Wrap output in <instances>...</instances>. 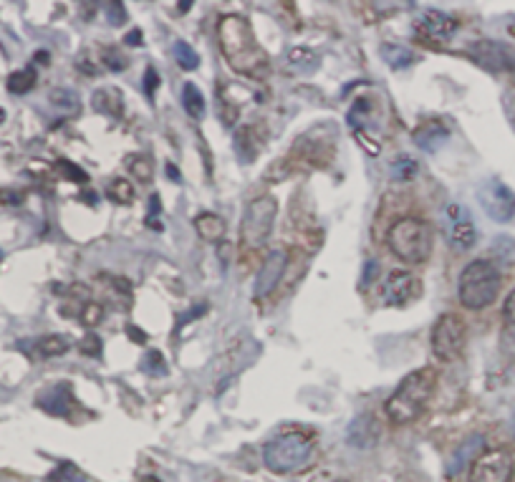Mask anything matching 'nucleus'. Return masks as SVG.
<instances>
[{
    "label": "nucleus",
    "mask_w": 515,
    "mask_h": 482,
    "mask_svg": "<svg viewBox=\"0 0 515 482\" xmlns=\"http://www.w3.org/2000/svg\"><path fill=\"white\" fill-rule=\"evenodd\" d=\"M217 43L223 51L228 66L240 76H251V79H260L268 74V61L260 46L255 43L251 23L245 21L243 15L228 13L217 23Z\"/></svg>",
    "instance_id": "f257e3e1"
},
{
    "label": "nucleus",
    "mask_w": 515,
    "mask_h": 482,
    "mask_svg": "<svg viewBox=\"0 0 515 482\" xmlns=\"http://www.w3.org/2000/svg\"><path fill=\"white\" fill-rule=\"evenodd\" d=\"M437 387V371L432 367L417 369V371L407 373L402 384L394 389V394L386 399V417L397 424H407L414 421L417 417L427 409L432 392Z\"/></svg>",
    "instance_id": "f03ea898"
},
{
    "label": "nucleus",
    "mask_w": 515,
    "mask_h": 482,
    "mask_svg": "<svg viewBox=\"0 0 515 482\" xmlns=\"http://www.w3.org/2000/svg\"><path fill=\"white\" fill-rule=\"evenodd\" d=\"M500 285L502 278H500V271L495 268V263H490V260H473L460 273L457 296H460V303L465 308L480 311V308H488L498 298Z\"/></svg>",
    "instance_id": "7ed1b4c3"
},
{
    "label": "nucleus",
    "mask_w": 515,
    "mask_h": 482,
    "mask_svg": "<svg viewBox=\"0 0 515 482\" xmlns=\"http://www.w3.org/2000/svg\"><path fill=\"white\" fill-rule=\"evenodd\" d=\"M313 440L299 429L283 432L276 440H271L263 449V462L265 467L276 472V475H291L303 469L313 457Z\"/></svg>",
    "instance_id": "20e7f679"
},
{
    "label": "nucleus",
    "mask_w": 515,
    "mask_h": 482,
    "mask_svg": "<svg viewBox=\"0 0 515 482\" xmlns=\"http://www.w3.org/2000/svg\"><path fill=\"white\" fill-rule=\"evenodd\" d=\"M386 245L404 263H425L432 252V230L420 218H402L386 232Z\"/></svg>",
    "instance_id": "39448f33"
},
{
    "label": "nucleus",
    "mask_w": 515,
    "mask_h": 482,
    "mask_svg": "<svg viewBox=\"0 0 515 482\" xmlns=\"http://www.w3.org/2000/svg\"><path fill=\"white\" fill-rule=\"evenodd\" d=\"M278 218V200L273 195H263V198H255L248 207H245L243 225H240V235H243L245 248H260L265 245V240L271 238V230Z\"/></svg>",
    "instance_id": "423d86ee"
},
{
    "label": "nucleus",
    "mask_w": 515,
    "mask_h": 482,
    "mask_svg": "<svg viewBox=\"0 0 515 482\" xmlns=\"http://www.w3.org/2000/svg\"><path fill=\"white\" fill-rule=\"evenodd\" d=\"M465 341H468V328H465V321L460 316L445 313V316H440V319L434 321L429 344H432V353L440 361L460 359Z\"/></svg>",
    "instance_id": "0eeeda50"
},
{
    "label": "nucleus",
    "mask_w": 515,
    "mask_h": 482,
    "mask_svg": "<svg viewBox=\"0 0 515 482\" xmlns=\"http://www.w3.org/2000/svg\"><path fill=\"white\" fill-rule=\"evenodd\" d=\"M477 200H480L482 210L488 212L495 223H510L515 218V195L498 177H490L480 184Z\"/></svg>",
    "instance_id": "6e6552de"
},
{
    "label": "nucleus",
    "mask_w": 515,
    "mask_h": 482,
    "mask_svg": "<svg viewBox=\"0 0 515 482\" xmlns=\"http://www.w3.org/2000/svg\"><path fill=\"white\" fill-rule=\"evenodd\" d=\"M515 472V462L505 449H488L475 457L470 469V482H510Z\"/></svg>",
    "instance_id": "1a4fd4ad"
},
{
    "label": "nucleus",
    "mask_w": 515,
    "mask_h": 482,
    "mask_svg": "<svg viewBox=\"0 0 515 482\" xmlns=\"http://www.w3.org/2000/svg\"><path fill=\"white\" fill-rule=\"evenodd\" d=\"M470 56L490 74H510L515 79V48L498 41H477L470 46Z\"/></svg>",
    "instance_id": "9d476101"
},
{
    "label": "nucleus",
    "mask_w": 515,
    "mask_h": 482,
    "mask_svg": "<svg viewBox=\"0 0 515 482\" xmlns=\"http://www.w3.org/2000/svg\"><path fill=\"white\" fill-rule=\"evenodd\" d=\"M457 28H460V21L450 13H442V10H425V13L417 18V23H414L417 38L422 35V41H427V43L452 41V35L457 33Z\"/></svg>",
    "instance_id": "9b49d317"
},
{
    "label": "nucleus",
    "mask_w": 515,
    "mask_h": 482,
    "mask_svg": "<svg viewBox=\"0 0 515 482\" xmlns=\"http://www.w3.org/2000/svg\"><path fill=\"white\" fill-rule=\"evenodd\" d=\"M445 230H447V240L454 250H470L477 243V230H475L473 218H470L468 207H462V204H450L445 210Z\"/></svg>",
    "instance_id": "f8f14e48"
},
{
    "label": "nucleus",
    "mask_w": 515,
    "mask_h": 482,
    "mask_svg": "<svg viewBox=\"0 0 515 482\" xmlns=\"http://www.w3.org/2000/svg\"><path fill=\"white\" fill-rule=\"evenodd\" d=\"M285 268H288V252L285 250H271L265 255L263 265L255 275V285H253V296L255 298H265L278 288L280 278H283Z\"/></svg>",
    "instance_id": "ddd939ff"
},
{
    "label": "nucleus",
    "mask_w": 515,
    "mask_h": 482,
    "mask_svg": "<svg viewBox=\"0 0 515 482\" xmlns=\"http://www.w3.org/2000/svg\"><path fill=\"white\" fill-rule=\"evenodd\" d=\"M420 293V283L409 271H392L381 283V298L386 306H399Z\"/></svg>",
    "instance_id": "4468645a"
},
{
    "label": "nucleus",
    "mask_w": 515,
    "mask_h": 482,
    "mask_svg": "<svg viewBox=\"0 0 515 482\" xmlns=\"http://www.w3.org/2000/svg\"><path fill=\"white\" fill-rule=\"evenodd\" d=\"M447 139H450V129L440 119H427V122H422L414 129V144L422 152H429V154L440 150L442 144H447Z\"/></svg>",
    "instance_id": "2eb2a0df"
},
{
    "label": "nucleus",
    "mask_w": 515,
    "mask_h": 482,
    "mask_svg": "<svg viewBox=\"0 0 515 482\" xmlns=\"http://www.w3.org/2000/svg\"><path fill=\"white\" fill-rule=\"evenodd\" d=\"M346 440L351 447H372L374 442L379 440V427H377V419L372 415H361L349 424V432H346Z\"/></svg>",
    "instance_id": "dca6fc26"
},
{
    "label": "nucleus",
    "mask_w": 515,
    "mask_h": 482,
    "mask_svg": "<svg viewBox=\"0 0 515 482\" xmlns=\"http://www.w3.org/2000/svg\"><path fill=\"white\" fill-rule=\"evenodd\" d=\"M195 230H197V235L203 240H207V243H217V240H223V235H225V220L212 215V212H203V215H197L195 218Z\"/></svg>",
    "instance_id": "f3484780"
},
{
    "label": "nucleus",
    "mask_w": 515,
    "mask_h": 482,
    "mask_svg": "<svg viewBox=\"0 0 515 482\" xmlns=\"http://www.w3.org/2000/svg\"><path fill=\"white\" fill-rule=\"evenodd\" d=\"M381 51V58H384L389 66L394 68V71H402V68H409L414 61H417V56H414V51H409L407 46H399V43H384V46L379 48Z\"/></svg>",
    "instance_id": "a211bd4d"
},
{
    "label": "nucleus",
    "mask_w": 515,
    "mask_h": 482,
    "mask_svg": "<svg viewBox=\"0 0 515 482\" xmlns=\"http://www.w3.org/2000/svg\"><path fill=\"white\" fill-rule=\"evenodd\" d=\"M91 104H94V109L102 111V114H109V116L122 114V91H119V88H102V91H96L94 94Z\"/></svg>",
    "instance_id": "6ab92c4d"
},
{
    "label": "nucleus",
    "mask_w": 515,
    "mask_h": 482,
    "mask_svg": "<svg viewBox=\"0 0 515 482\" xmlns=\"http://www.w3.org/2000/svg\"><path fill=\"white\" fill-rule=\"evenodd\" d=\"M255 129L253 127H240L235 131V152L240 156V162H253V156L258 154V142H255Z\"/></svg>",
    "instance_id": "aec40b11"
},
{
    "label": "nucleus",
    "mask_w": 515,
    "mask_h": 482,
    "mask_svg": "<svg viewBox=\"0 0 515 482\" xmlns=\"http://www.w3.org/2000/svg\"><path fill=\"white\" fill-rule=\"evenodd\" d=\"M288 63H291L296 71H301V74H311V71H316V66H319V54L306 46H296L288 51Z\"/></svg>",
    "instance_id": "412c9836"
},
{
    "label": "nucleus",
    "mask_w": 515,
    "mask_h": 482,
    "mask_svg": "<svg viewBox=\"0 0 515 482\" xmlns=\"http://www.w3.org/2000/svg\"><path fill=\"white\" fill-rule=\"evenodd\" d=\"M482 447V437L480 435H475V437H470L465 444H462L457 452H454V457L450 460V475H454V472H460L465 465H468V457H477V449Z\"/></svg>",
    "instance_id": "4be33fe9"
},
{
    "label": "nucleus",
    "mask_w": 515,
    "mask_h": 482,
    "mask_svg": "<svg viewBox=\"0 0 515 482\" xmlns=\"http://www.w3.org/2000/svg\"><path fill=\"white\" fill-rule=\"evenodd\" d=\"M182 106L195 119H203L205 116V96L195 83H184L182 86Z\"/></svg>",
    "instance_id": "5701e85b"
},
{
    "label": "nucleus",
    "mask_w": 515,
    "mask_h": 482,
    "mask_svg": "<svg viewBox=\"0 0 515 482\" xmlns=\"http://www.w3.org/2000/svg\"><path fill=\"white\" fill-rule=\"evenodd\" d=\"M35 86V71L33 68H21V71H13L8 76V91L10 94H28L31 88Z\"/></svg>",
    "instance_id": "b1692460"
},
{
    "label": "nucleus",
    "mask_w": 515,
    "mask_h": 482,
    "mask_svg": "<svg viewBox=\"0 0 515 482\" xmlns=\"http://www.w3.org/2000/svg\"><path fill=\"white\" fill-rule=\"evenodd\" d=\"M48 396H51V399H56V401H38V407H43L46 412H51V415H58V417H63V415H68V412H71V394H68L66 387L54 389V392H51Z\"/></svg>",
    "instance_id": "393cba45"
},
{
    "label": "nucleus",
    "mask_w": 515,
    "mask_h": 482,
    "mask_svg": "<svg viewBox=\"0 0 515 482\" xmlns=\"http://www.w3.org/2000/svg\"><path fill=\"white\" fill-rule=\"evenodd\" d=\"M35 351L41 353V356H46V359H51V356H61V353L68 351V339L66 336H43V339L35 341Z\"/></svg>",
    "instance_id": "a878e982"
},
{
    "label": "nucleus",
    "mask_w": 515,
    "mask_h": 482,
    "mask_svg": "<svg viewBox=\"0 0 515 482\" xmlns=\"http://www.w3.org/2000/svg\"><path fill=\"white\" fill-rule=\"evenodd\" d=\"M127 167L129 172L139 179V182H152V175H154V164H152L150 156H144V154H132L127 159Z\"/></svg>",
    "instance_id": "bb28decb"
},
{
    "label": "nucleus",
    "mask_w": 515,
    "mask_h": 482,
    "mask_svg": "<svg viewBox=\"0 0 515 482\" xmlns=\"http://www.w3.org/2000/svg\"><path fill=\"white\" fill-rule=\"evenodd\" d=\"M175 58L184 71H195V68L200 66V56H197V51L187 41L175 43Z\"/></svg>",
    "instance_id": "cd10ccee"
},
{
    "label": "nucleus",
    "mask_w": 515,
    "mask_h": 482,
    "mask_svg": "<svg viewBox=\"0 0 515 482\" xmlns=\"http://www.w3.org/2000/svg\"><path fill=\"white\" fill-rule=\"evenodd\" d=\"M106 198L114 200V202H119V204H129L134 200V187H132V182H127V179H114V182H109V187H106Z\"/></svg>",
    "instance_id": "c85d7f7f"
},
{
    "label": "nucleus",
    "mask_w": 515,
    "mask_h": 482,
    "mask_svg": "<svg viewBox=\"0 0 515 482\" xmlns=\"http://www.w3.org/2000/svg\"><path fill=\"white\" fill-rule=\"evenodd\" d=\"M417 170H420V164L414 162L412 156H407V154H399L392 162V177H394V179H412V177L417 175Z\"/></svg>",
    "instance_id": "c756f323"
},
{
    "label": "nucleus",
    "mask_w": 515,
    "mask_h": 482,
    "mask_svg": "<svg viewBox=\"0 0 515 482\" xmlns=\"http://www.w3.org/2000/svg\"><path fill=\"white\" fill-rule=\"evenodd\" d=\"M142 371H147L150 376H164L167 373V364L164 356L159 351H147L142 359Z\"/></svg>",
    "instance_id": "7c9ffc66"
},
{
    "label": "nucleus",
    "mask_w": 515,
    "mask_h": 482,
    "mask_svg": "<svg viewBox=\"0 0 515 482\" xmlns=\"http://www.w3.org/2000/svg\"><path fill=\"white\" fill-rule=\"evenodd\" d=\"M56 170H61L63 177H66V179H71V182H79V184L88 182L86 172H84L81 167H76L74 162H68V159H58V162H56Z\"/></svg>",
    "instance_id": "2f4dec72"
},
{
    "label": "nucleus",
    "mask_w": 515,
    "mask_h": 482,
    "mask_svg": "<svg viewBox=\"0 0 515 482\" xmlns=\"http://www.w3.org/2000/svg\"><path fill=\"white\" fill-rule=\"evenodd\" d=\"M81 319H84V323H86V326H96V323H102V319H104V308L91 300V303H86V306H84Z\"/></svg>",
    "instance_id": "473e14b6"
},
{
    "label": "nucleus",
    "mask_w": 515,
    "mask_h": 482,
    "mask_svg": "<svg viewBox=\"0 0 515 482\" xmlns=\"http://www.w3.org/2000/svg\"><path fill=\"white\" fill-rule=\"evenodd\" d=\"M54 104H63V106H68V109H79V96H74L71 91L58 88V91H54Z\"/></svg>",
    "instance_id": "72a5a7b5"
},
{
    "label": "nucleus",
    "mask_w": 515,
    "mask_h": 482,
    "mask_svg": "<svg viewBox=\"0 0 515 482\" xmlns=\"http://www.w3.org/2000/svg\"><path fill=\"white\" fill-rule=\"evenodd\" d=\"M109 23L111 26H122L124 21H127V10H124L122 3H109Z\"/></svg>",
    "instance_id": "f704fd0d"
},
{
    "label": "nucleus",
    "mask_w": 515,
    "mask_h": 482,
    "mask_svg": "<svg viewBox=\"0 0 515 482\" xmlns=\"http://www.w3.org/2000/svg\"><path fill=\"white\" fill-rule=\"evenodd\" d=\"M157 86H159V74H157L154 68H147V74H144V94L150 96H154V91H157Z\"/></svg>",
    "instance_id": "c9c22d12"
},
{
    "label": "nucleus",
    "mask_w": 515,
    "mask_h": 482,
    "mask_svg": "<svg viewBox=\"0 0 515 482\" xmlns=\"http://www.w3.org/2000/svg\"><path fill=\"white\" fill-rule=\"evenodd\" d=\"M104 63H106L111 71H122V68H127V58H124L122 54H114V51H106Z\"/></svg>",
    "instance_id": "e433bc0d"
},
{
    "label": "nucleus",
    "mask_w": 515,
    "mask_h": 482,
    "mask_svg": "<svg viewBox=\"0 0 515 482\" xmlns=\"http://www.w3.org/2000/svg\"><path fill=\"white\" fill-rule=\"evenodd\" d=\"M377 273H379V263L377 260H369L364 268V278H361V288H366V285H372L374 278H377Z\"/></svg>",
    "instance_id": "4c0bfd02"
},
{
    "label": "nucleus",
    "mask_w": 515,
    "mask_h": 482,
    "mask_svg": "<svg viewBox=\"0 0 515 482\" xmlns=\"http://www.w3.org/2000/svg\"><path fill=\"white\" fill-rule=\"evenodd\" d=\"M79 348H81L84 353H91V356H96V353L102 351V341L96 339V336H86V339L81 341V346H79Z\"/></svg>",
    "instance_id": "58836bf2"
},
{
    "label": "nucleus",
    "mask_w": 515,
    "mask_h": 482,
    "mask_svg": "<svg viewBox=\"0 0 515 482\" xmlns=\"http://www.w3.org/2000/svg\"><path fill=\"white\" fill-rule=\"evenodd\" d=\"M502 313H505V319L515 326V291L510 293L508 298H505V303H502Z\"/></svg>",
    "instance_id": "ea45409f"
},
{
    "label": "nucleus",
    "mask_w": 515,
    "mask_h": 482,
    "mask_svg": "<svg viewBox=\"0 0 515 482\" xmlns=\"http://www.w3.org/2000/svg\"><path fill=\"white\" fill-rule=\"evenodd\" d=\"M21 192H13V190H0V204H18L21 202Z\"/></svg>",
    "instance_id": "a19ab883"
},
{
    "label": "nucleus",
    "mask_w": 515,
    "mask_h": 482,
    "mask_svg": "<svg viewBox=\"0 0 515 482\" xmlns=\"http://www.w3.org/2000/svg\"><path fill=\"white\" fill-rule=\"evenodd\" d=\"M127 41V46H142L144 38H142V31L139 28H134V31H129V35L124 38Z\"/></svg>",
    "instance_id": "79ce46f5"
},
{
    "label": "nucleus",
    "mask_w": 515,
    "mask_h": 482,
    "mask_svg": "<svg viewBox=\"0 0 515 482\" xmlns=\"http://www.w3.org/2000/svg\"><path fill=\"white\" fill-rule=\"evenodd\" d=\"M127 333L132 336V341L134 344H144L147 341V333L142 331V328H136V326H127Z\"/></svg>",
    "instance_id": "37998d69"
},
{
    "label": "nucleus",
    "mask_w": 515,
    "mask_h": 482,
    "mask_svg": "<svg viewBox=\"0 0 515 482\" xmlns=\"http://www.w3.org/2000/svg\"><path fill=\"white\" fill-rule=\"evenodd\" d=\"M167 175L172 182H180V170H175V164H167Z\"/></svg>",
    "instance_id": "c03bdc74"
},
{
    "label": "nucleus",
    "mask_w": 515,
    "mask_h": 482,
    "mask_svg": "<svg viewBox=\"0 0 515 482\" xmlns=\"http://www.w3.org/2000/svg\"><path fill=\"white\" fill-rule=\"evenodd\" d=\"M35 56H38V61H41V63H48V54H46V51H38Z\"/></svg>",
    "instance_id": "a18cd8bd"
},
{
    "label": "nucleus",
    "mask_w": 515,
    "mask_h": 482,
    "mask_svg": "<svg viewBox=\"0 0 515 482\" xmlns=\"http://www.w3.org/2000/svg\"><path fill=\"white\" fill-rule=\"evenodd\" d=\"M142 482H162V480H157V477H144Z\"/></svg>",
    "instance_id": "49530a36"
},
{
    "label": "nucleus",
    "mask_w": 515,
    "mask_h": 482,
    "mask_svg": "<svg viewBox=\"0 0 515 482\" xmlns=\"http://www.w3.org/2000/svg\"><path fill=\"white\" fill-rule=\"evenodd\" d=\"M6 122V109H0V124Z\"/></svg>",
    "instance_id": "de8ad7c7"
},
{
    "label": "nucleus",
    "mask_w": 515,
    "mask_h": 482,
    "mask_svg": "<svg viewBox=\"0 0 515 482\" xmlns=\"http://www.w3.org/2000/svg\"><path fill=\"white\" fill-rule=\"evenodd\" d=\"M336 482H349V480H336Z\"/></svg>",
    "instance_id": "09e8293b"
}]
</instances>
